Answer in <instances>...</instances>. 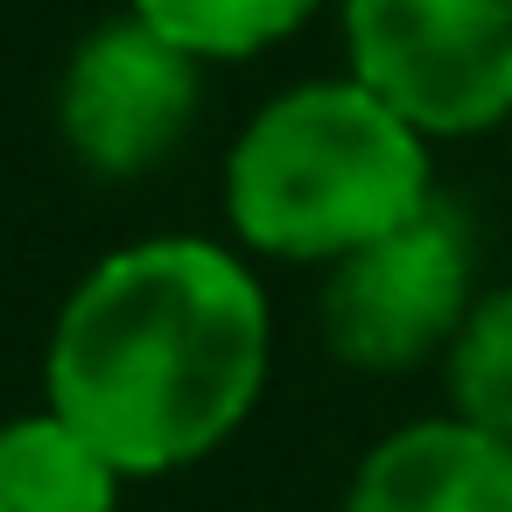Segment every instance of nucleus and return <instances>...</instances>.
Returning <instances> with one entry per match:
<instances>
[{
    "mask_svg": "<svg viewBox=\"0 0 512 512\" xmlns=\"http://www.w3.org/2000/svg\"><path fill=\"white\" fill-rule=\"evenodd\" d=\"M274 302L232 239L155 232L99 253L57 302L43 407L127 484L211 463L267 400Z\"/></svg>",
    "mask_w": 512,
    "mask_h": 512,
    "instance_id": "f257e3e1",
    "label": "nucleus"
},
{
    "mask_svg": "<svg viewBox=\"0 0 512 512\" xmlns=\"http://www.w3.org/2000/svg\"><path fill=\"white\" fill-rule=\"evenodd\" d=\"M435 197V141L351 71L260 99L218 169L232 246L274 267H337Z\"/></svg>",
    "mask_w": 512,
    "mask_h": 512,
    "instance_id": "f03ea898",
    "label": "nucleus"
},
{
    "mask_svg": "<svg viewBox=\"0 0 512 512\" xmlns=\"http://www.w3.org/2000/svg\"><path fill=\"white\" fill-rule=\"evenodd\" d=\"M344 71L435 148L512 120V0H337Z\"/></svg>",
    "mask_w": 512,
    "mask_h": 512,
    "instance_id": "7ed1b4c3",
    "label": "nucleus"
},
{
    "mask_svg": "<svg viewBox=\"0 0 512 512\" xmlns=\"http://www.w3.org/2000/svg\"><path fill=\"white\" fill-rule=\"evenodd\" d=\"M470 302H477V232L463 204L435 197L400 232L323 267L316 330L337 365L386 379V372L442 365Z\"/></svg>",
    "mask_w": 512,
    "mask_h": 512,
    "instance_id": "20e7f679",
    "label": "nucleus"
},
{
    "mask_svg": "<svg viewBox=\"0 0 512 512\" xmlns=\"http://www.w3.org/2000/svg\"><path fill=\"white\" fill-rule=\"evenodd\" d=\"M204 71L190 50H176L162 29H148L141 15H113L99 29H85L57 71V134L64 155L99 176V183H141L155 176L169 155H183V141L197 134L204 113Z\"/></svg>",
    "mask_w": 512,
    "mask_h": 512,
    "instance_id": "39448f33",
    "label": "nucleus"
},
{
    "mask_svg": "<svg viewBox=\"0 0 512 512\" xmlns=\"http://www.w3.org/2000/svg\"><path fill=\"white\" fill-rule=\"evenodd\" d=\"M337 512H512V442L463 414H421L386 428Z\"/></svg>",
    "mask_w": 512,
    "mask_h": 512,
    "instance_id": "423d86ee",
    "label": "nucleus"
},
{
    "mask_svg": "<svg viewBox=\"0 0 512 512\" xmlns=\"http://www.w3.org/2000/svg\"><path fill=\"white\" fill-rule=\"evenodd\" d=\"M127 477L57 414L0 421V512H120Z\"/></svg>",
    "mask_w": 512,
    "mask_h": 512,
    "instance_id": "0eeeda50",
    "label": "nucleus"
},
{
    "mask_svg": "<svg viewBox=\"0 0 512 512\" xmlns=\"http://www.w3.org/2000/svg\"><path fill=\"white\" fill-rule=\"evenodd\" d=\"M330 0H127V15L162 29L197 64H253L295 43Z\"/></svg>",
    "mask_w": 512,
    "mask_h": 512,
    "instance_id": "6e6552de",
    "label": "nucleus"
},
{
    "mask_svg": "<svg viewBox=\"0 0 512 512\" xmlns=\"http://www.w3.org/2000/svg\"><path fill=\"white\" fill-rule=\"evenodd\" d=\"M442 386H449V414L512 442V281L477 288L463 330L442 351Z\"/></svg>",
    "mask_w": 512,
    "mask_h": 512,
    "instance_id": "1a4fd4ad",
    "label": "nucleus"
}]
</instances>
